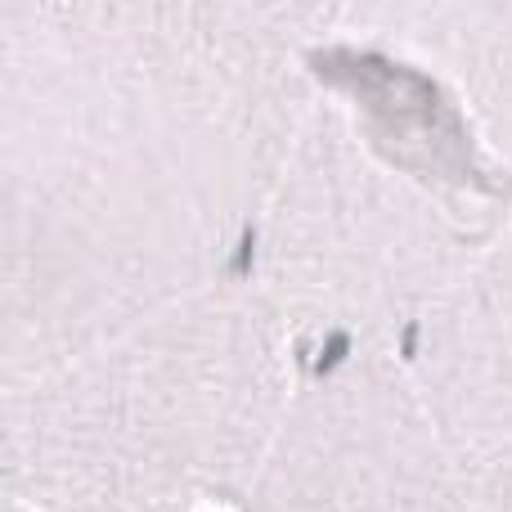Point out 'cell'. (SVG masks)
Masks as SVG:
<instances>
[{
    "label": "cell",
    "instance_id": "6da1fadb",
    "mask_svg": "<svg viewBox=\"0 0 512 512\" xmlns=\"http://www.w3.org/2000/svg\"><path fill=\"white\" fill-rule=\"evenodd\" d=\"M342 0H0V382L243 270Z\"/></svg>",
    "mask_w": 512,
    "mask_h": 512
},
{
    "label": "cell",
    "instance_id": "52a82bcc",
    "mask_svg": "<svg viewBox=\"0 0 512 512\" xmlns=\"http://www.w3.org/2000/svg\"><path fill=\"white\" fill-rule=\"evenodd\" d=\"M5 512H41V508H23V504H9L5 499Z\"/></svg>",
    "mask_w": 512,
    "mask_h": 512
},
{
    "label": "cell",
    "instance_id": "5b68a950",
    "mask_svg": "<svg viewBox=\"0 0 512 512\" xmlns=\"http://www.w3.org/2000/svg\"><path fill=\"white\" fill-rule=\"evenodd\" d=\"M405 351L481 508L512 512V216Z\"/></svg>",
    "mask_w": 512,
    "mask_h": 512
},
{
    "label": "cell",
    "instance_id": "8992f818",
    "mask_svg": "<svg viewBox=\"0 0 512 512\" xmlns=\"http://www.w3.org/2000/svg\"><path fill=\"white\" fill-rule=\"evenodd\" d=\"M342 36L432 77L512 171V0H342Z\"/></svg>",
    "mask_w": 512,
    "mask_h": 512
},
{
    "label": "cell",
    "instance_id": "277c9868",
    "mask_svg": "<svg viewBox=\"0 0 512 512\" xmlns=\"http://www.w3.org/2000/svg\"><path fill=\"white\" fill-rule=\"evenodd\" d=\"M239 512H486L405 346L301 360Z\"/></svg>",
    "mask_w": 512,
    "mask_h": 512
},
{
    "label": "cell",
    "instance_id": "3957f363",
    "mask_svg": "<svg viewBox=\"0 0 512 512\" xmlns=\"http://www.w3.org/2000/svg\"><path fill=\"white\" fill-rule=\"evenodd\" d=\"M306 351L248 274L0 382V486L41 512L239 508Z\"/></svg>",
    "mask_w": 512,
    "mask_h": 512
},
{
    "label": "cell",
    "instance_id": "7a4b0ae2",
    "mask_svg": "<svg viewBox=\"0 0 512 512\" xmlns=\"http://www.w3.org/2000/svg\"><path fill=\"white\" fill-rule=\"evenodd\" d=\"M512 216V171L459 104L373 45L328 41L243 274L301 351L409 346Z\"/></svg>",
    "mask_w": 512,
    "mask_h": 512
}]
</instances>
